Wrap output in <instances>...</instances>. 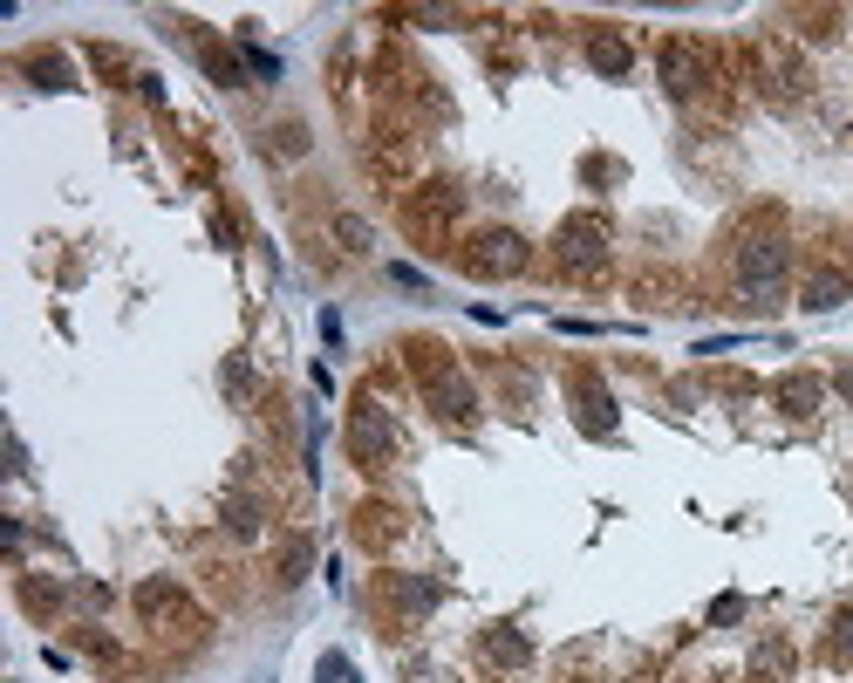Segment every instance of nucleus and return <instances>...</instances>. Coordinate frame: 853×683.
Returning a JSON list of instances; mask_svg holds the SVG:
<instances>
[{
	"instance_id": "7ed1b4c3",
	"label": "nucleus",
	"mask_w": 853,
	"mask_h": 683,
	"mask_svg": "<svg viewBox=\"0 0 853 683\" xmlns=\"http://www.w3.org/2000/svg\"><path fill=\"white\" fill-rule=\"evenodd\" d=\"M553 253H560V267L574 273V281H601V267H608V219H601V212L560 219Z\"/></svg>"
},
{
	"instance_id": "9b49d317",
	"label": "nucleus",
	"mask_w": 853,
	"mask_h": 683,
	"mask_svg": "<svg viewBox=\"0 0 853 683\" xmlns=\"http://www.w3.org/2000/svg\"><path fill=\"white\" fill-rule=\"evenodd\" d=\"M382 595H390L410 622H424L437 601H444V588H437V581H417V574H390V581H382Z\"/></svg>"
},
{
	"instance_id": "1a4fd4ad",
	"label": "nucleus",
	"mask_w": 853,
	"mask_h": 683,
	"mask_svg": "<svg viewBox=\"0 0 853 683\" xmlns=\"http://www.w3.org/2000/svg\"><path fill=\"white\" fill-rule=\"evenodd\" d=\"M771 403H779L785 417H819L826 383H819L813 369H792V376H779V383H771Z\"/></svg>"
},
{
	"instance_id": "cd10ccee",
	"label": "nucleus",
	"mask_w": 853,
	"mask_h": 683,
	"mask_svg": "<svg viewBox=\"0 0 853 683\" xmlns=\"http://www.w3.org/2000/svg\"><path fill=\"white\" fill-rule=\"evenodd\" d=\"M246 62H253V69H260V75H280V62L267 56V48H253V41H246Z\"/></svg>"
},
{
	"instance_id": "9d476101",
	"label": "nucleus",
	"mask_w": 853,
	"mask_h": 683,
	"mask_svg": "<svg viewBox=\"0 0 853 683\" xmlns=\"http://www.w3.org/2000/svg\"><path fill=\"white\" fill-rule=\"evenodd\" d=\"M846 294H853V281H846L840 267H813V273H806V288H799V308L833 315V308H846Z\"/></svg>"
},
{
	"instance_id": "423d86ee",
	"label": "nucleus",
	"mask_w": 853,
	"mask_h": 683,
	"mask_svg": "<svg viewBox=\"0 0 853 683\" xmlns=\"http://www.w3.org/2000/svg\"><path fill=\"white\" fill-rule=\"evenodd\" d=\"M656 69H662V89L669 96H696L704 83H717V56H710L704 41H690V35H669Z\"/></svg>"
},
{
	"instance_id": "c756f323",
	"label": "nucleus",
	"mask_w": 853,
	"mask_h": 683,
	"mask_svg": "<svg viewBox=\"0 0 853 683\" xmlns=\"http://www.w3.org/2000/svg\"><path fill=\"white\" fill-rule=\"evenodd\" d=\"M635 683H649V676H635Z\"/></svg>"
},
{
	"instance_id": "6e6552de",
	"label": "nucleus",
	"mask_w": 853,
	"mask_h": 683,
	"mask_svg": "<svg viewBox=\"0 0 853 683\" xmlns=\"http://www.w3.org/2000/svg\"><path fill=\"white\" fill-rule=\"evenodd\" d=\"M526 260H533V253H526V240L512 233V225H492V233H478V240H472V253H464V267H472L478 281H499V273H520Z\"/></svg>"
},
{
	"instance_id": "39448f33",
	"label": "nucleus",
	"mask_w": 853,
	"mask_h": 683,
	"mask_svg": "<svg viewBox=\"0 0 853 683\" xmlns=\"http://www.w3.org/2000/svg\"><path fill=\"white\" fill-rule=\"evenodd\" d=\"M349 451H355V465H362V472H382V465H397L403 438H397V424H390V411H382L376 397H362L355 411H349Z\"/></svg>"
},
{
	"instance_id": "f257e3e1",
	"label": "nucleus",
	"mask_w": 853,
	"mask_h": 683,
	"mask_svg": "<svg viewBox=\"0 0 853 683\" xmlns=\"http://www.w3.org/2000/svg\"><path fill=\"white\" fill-rule=\"evenodd\" d=\"M410 369H417V390H424V403L444 424H472L478 417V390H472V376L458 369V356L444 342H410Z\"/></svg>"
},
{
	"instance_id": "20e7f679",
	"label": "nucleus",
	"mask_w": 853,
	"mask_h": 683,
	"mask_svg": "<svg viewBox=\"0 0 853 683\" xmlns=\"http://www.w3.org/2000/svg\"><path fill=\"white\" fill-rule=\"evenodd\" d=\"M137 615L158 629V636H198L205 629V615H198V601L178 588V581H164V574H150V581H137Z\"/></svg>"
},
{
	"instance_id": "dca6fc26",
	"label": "nucleus",
	"mask_w": 853,
	"mask_h": 683,
	"mask_svg": "<svg viewBox=\"0 0 853 683\" xmlns=\"http://www.w3.org/2000/svg\"><path fill=\"white\" fill-rule=\"evenodd\" d=\"M819 663H826V670H853V609H840L833 622H826V636H819Z\"/></svg>"
},
{
	"instance_id": "f03ea898",
	"label": "nucleus",
	"mask_w": 853,
	"mask_h": 683,
	"mask_svg": "<svg viewBox=\"0 0 853 683\" xmlns=\"http://www.w3.org/2000/svg\"><path fill=\"white\" fill-rule=\"evenodd\" d=\"M738 288L752 308H779L785 294V233H752L738 246Z\"/></svg>"
},
{
	"instance_id": "4468645a",
	"label": "nucleus",
	"mask_w": 853,
	"mask_h": 683,
	"mask_svg": "<svg viewBox=\"0 0 853 683\" xmlns=\"http://www.w3.org/2000/svg\"><path fill=\"white\" fill-rule=\"evenodd\" d=\"M397 534H403V513H397V505H376V499H369V505L355 513V540H362V547H376V553H382Z\"/></svg>"
},
{
	"instance_id": "b1692460",
	"label": "nucleus",
	"mask_w": 853,
	"mask_h": 683,
	"mask_svg": "<svg viewBox=\"0 0 853 683\" xmlns=\"http://www.w3.org/2000/svg\"><path fill=\"white\" fill-rule=\"evenodd\" d=\"M334 240H349V253H369V225H362L355 212H342L334 219Z\"/></svg>"
},
{
	"instance_id": "393cba45",
	"label": "nucleus",
	"mask_w": 853,
	"mask_h": 683,
	"mask_svg": "<svg viewBox=\"0 0 853 683\" xmlns=\"http://www.w3.org/2000/svg\"><path fill=\"white\" fill-rule=\"evenodd\" d=\"M226 390H232V397H240V403L253 397V369H246L240 356H232V363H226Z\"/></svg>"
},
{
	"instance_id": "bb28decb",
	"label": "nucleus",
	"mask_w": 853,
	"mask_h": 683,
	"mask_svg": "<svg viewBox=\"0 0 853 683\" xmlns=\"http://www.w3.org/2000/svg\"><path fill=\"white\" fill-rule=\"evenodd\" d=\"M205 69H212V75H219V83H240V62H232V56H226V48H205Z\"/></svg>"
},
{
	"instance_id": "aec40b11",
	"label": "nucleus",
	"mask_w": 853,
	"mask_h": 683,
	"mask_svg": "<svg viewBox=\"0 0 853 683\" xmlns=\"http://www.w3.org/2000/svg\"><path fill=\"white\" fill-rule=\"evenodd\" d=\"M587 62L601 69V75H629V41L614 35V28H601V35H587Z\"/></svg>"
},
{
	"instance_id": "412c9836",
	"label": "nucleus",
	"mask_w": 853,
	"mask_h": 683,
	"mask_svg": "<svg viewBox=\"0 0 853 683\" xmlns=\"http://www.w3.org/2000/svg\"><path fill=\"white\" fill-rule=\"evenodd\" d=\"M267 150H273V158H307V123H280V131H267Z\"/></svg>"
},
{
	"instance_id": "5701e85b",
	"label": "nucleus",
	"mask_w": 853,
	"mask_h": 683,
	"mask_svg": "<svg viewBox=\"0 0 853 683\" xmlns=\"http://www.w3.org/2000/svg\"><path fill=\"white\" fill-rule=\"evenodd\" d=\"M226 526L232 534H260V505L253 499H226Z\"/></svg>"
},
{
	"instance_id": "a878e982",
	"label": "nucleus",
	"mask_w": 853,
	"mask_h": 683,
	"mask_svg": "<svg viewBox=\"0 0 853 683\" xmlns=\"http://www.w3.org/2000/svg\"><path fill=\"white\" fill-rule=\"evenodd\" d=\"M738 615H744V595H717V601H710V622H717V629H731Z\"/></svg>"
},
{
	"instance_id": "f8f14e48",
	"label": "nucleus",
	"mask_w": 853,
	"mask_h": 683,
	"mask_svg": "<svg viewBox=\"0 0 853 683\" xmlns=\"http://www.w3.org/2000/svg\"><path fill=\"white\" fill-rule=\"evenodd\" d=\"M574 403H581L587 431H614V397L601 390V376H594V369H574Z\"/></svg>"
},
{
	"instance_id": "ddd939ff",
	"label": "nucleus",
	"mask_w": 853,
	"mask_h": 683,
	"mask_svg": "<svg viewBox=\"0 0 853 683\" xmlns=\"http://www.w3.org/2000/svg\"><path fill=\"white\" fill-rule=\"evenodd\" d=\"M478 649L492 656V663H505V670H526V663H533V643H526L512 622H492V629L478 636Z\"/></svg>"
},
{
	"instance_id": "f3484780",
	"label": "nucleus",
	"mask_w": 853,
	"mask_h": 683,
	"mask_svg": "<svg viewBox=\"0 0 853 683\" xmlns=\"http://www.w3.org/2000/svg\"><path fill=\"white\" fill-rule=\"evenodd\" d=\"M369 164L382 171V179H403V171H410V164H417V144H410L403 131H382V144L369 150Z\"/></svg>"
},
{
	"instance_id": "c85d7f7f",
	"label": "nucleus",
	"mask_w": 853,
	"mask_h": 683,
	"mask_svg": "<svg viewBox=\"0 0 853 683\" xmlns=\"http://www.w3.org/2000/svg\"><path fill=\"white\" fill-rule=\"evenodd\" d=\"M833 390H840V397H846V403H853V363H846V369H840V376H833Z\"/></svg>"
},
{
	"instance_id": "4be33fe9",
	"label": "nucleus",
	"mask_w": 853,
	"mask_h": 683,
	"mask_svg": "<svg viewBox=\"0 0 853 683\" xmlns=\"http://www.w3.org/2000/svg\"><path fill=\"white\" fill-rule=\"evenodd\" d=\"M307 561H315V547L288 540V547H280V581H288V588H294V581H307Z\"/></svg>"
},
{
	"instance_id": "2eb2a0df",
	"label": "nucleus",
	"mask_w": 853,
	"mask_h": 683,
	"mask_svg": "<svg viewBox=\"0 0 853 683\" xmlns=\"http://www.w3.org/2000/svg\"><path fill=\"white\" fill-rule=\"evenodd\" d=\"M758 62L771 69V89H779V96H799V89H806V62H799L785 41H765V48H758Z\"/></svg>"
},
{
	"instance_id": "6ab92c4d",
	"label": "nucleus",
	"mask_w": 853,
	"mask_h": 683,
	"mask_svg": "<svg viewBox=\"0 0 853 683\" xmlns=\"http://www.w3.org/2000/svg\"><path fill=\"white\" fill-rule=\"evenodd\" d=\"M21 69H28L41 89H69V83H75V69H69L62 48H35V56H21Z\"/></svg>"
},
{
	"instance_id": "0eeeda50",
	"label": "nucleus",
	"mask_w": 853,
	"mask_h": 683,
	"mask_svg": "<svg viewBox=\"0 0 853 683\" xmlns=\"http://www.w3.org/2000/svg\"><path fill=\"white\" fill-rule=\"evenodd\" d=\"M458 206H464V198H458L451 185H417V192H410V206H403V219H410V233H417V240L437 253V240L451 233Z\"/></svg>"
},
{
	"instance_id": "a211bd4d",
	"label": "nucleus",
	"mask_w": 853,
	"mask_h": 683,
	"mask_svg": "<svg viewBox=\"0 0 853 683\" xmlns=\"http://www.w3.org/2000/svg\"><path fill=\"white\" fill-rule=\"evenodd\" d=\"M792 676V643L785 636H765L752 656V683H785Z\"/></svg>"
}]
</instances>
